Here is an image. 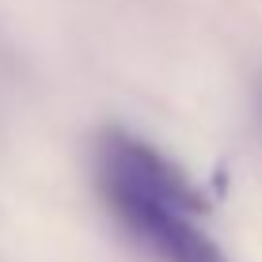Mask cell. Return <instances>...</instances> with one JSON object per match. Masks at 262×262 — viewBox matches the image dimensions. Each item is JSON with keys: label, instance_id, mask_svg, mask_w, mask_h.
I'll return each mask as SVG.
<instances>
[{"label": "cell", "instance_id": "1", "mask_svg": "<svg viewBox=\"0 0 262 262\" xmlns=\"http://www.w3.org/2000/svg\"><path fill=\"white\" fill-rule=\"evenodd\" d=\"M95 179L99 186H118L156 202L179 205L202 216L209 209V198L198 190V183L186 175L167 152H160L152 141L137 137L129 129H106L95 144Z\"/></svg>", "mask_w": 262, "mask_h": 262}, {"label": "cell", "instance_id": "2", "mask_svg": "<svg viewBox=\"0 0 262 262\" xmlns=\"http://www.w3.org/2000/svg\"><path fill=\"white\" fill-rule=\"evenodd\" d=\"M106 209L156 262H232L228 251L198 224V213L118 186H99Z\"/></svg>", "mask_w": 262, "mask_h": 262}]
</instances>
